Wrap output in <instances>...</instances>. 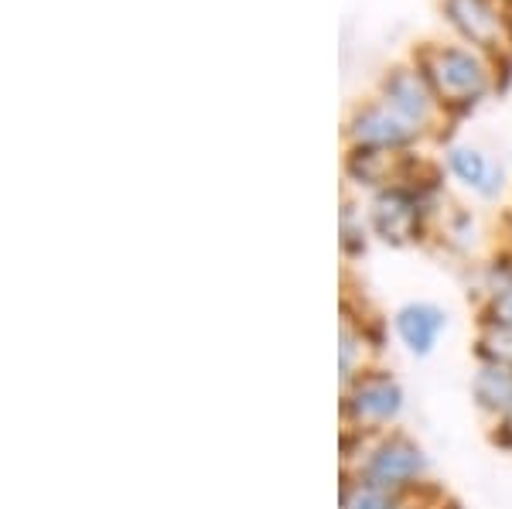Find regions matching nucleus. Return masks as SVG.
Wrapping results in <instances>:
<instances>
[{
  "mask_svg": "<svg viewBox=\"0 0 512 509\" xmlns=\"http://www.w3.org/2000/svg\"><path fill=\"white\" fill-rule=\"evenodd\" d=\"M417 134V127L393 106H373L352 120V137L366 147H400Z\"/></svg>",
  "mask_w": 512,
  "mask_h": 509,
  "instance_id": "obj_3",
  "label": "nucleus"
},
{
  "mask_svg": "<svg viewBox=\"0 0 512 509\" xmlns=\"http://www.w3.org/2000/svg\"><path fill=\"white\" fill-rule=\"evenodd\" d=\"M482 352L489 363L512 369V322H492L482 335Z\"/></svg>",
  "mask_w": 512,
  "mask_h": 509,
  "instance_id": "obj_11",
  "label": "nucleus"
},
{
  "mask_svg": "<svg viewBox=\"0 0 512 509\" xmlns=\"http://www.w3.org/2000/svg\"><path fill=\"white\" fill-rule=\"evenodd\" d=\"M403 407V393L400 387L390 380V376H366V380L355 387L352 400H349V410L359 421H390V417L400 414Z\"/></svg>",
  "mask_w": 512,
  "mask_h": 509,
  "instance_id": "obj_4",
  "label": "nucleus"
},
{
  "mask_svg": "<svg viewBox=\"0 0 512 509\" xmlns=\"http://www.w3.org/2000/svg\"><path fill=\"white\" fill-rule=\"evenodd\" d=\"M352 373H355V339L349 328H345L342 332V383H349Z\"/></svg>",
  "mask_w": 512,
  "mask_h": 509,
  "instance_id": "obj_13",
  "label": "nucleus"
},
{
  "mask_svg": "<svg viewBox=\"0 0 512 509\" xmlns=\"http://www.w3.org/2000/svg\"><path fill=\"white\" fill-rule=\"evenodd\" d=\"M451 168H454V175H458L465 185L489 188V185H485V175H489V168H485V158L478 151H468V147H454V151H451Z\"/></svg>",
  "mask_w": 512,
  "mask_h": 509,
  "instance_id": "obj_12",
  "label": "nucleus"
},
{
  "mask_svg": "<svg viewBox=\"0 0 512 509\" xmlns=\"http://www.w3.org/2000/svg\"><path fill=\"white\" fill-rule=\"evenodd\" d=\"M386 100L400 117H407L414 127L427 120V113H431V103H427V93L424 86L417 82V76H410V72H396V76L386 79Z\"/></svg>",
  "mask_w": 512,
  "mask_h": 509,
  "instance_id": "obj_8",
  "label": "nucleus"
},
{
  "mask_svg": "<svg viewBox=\"0 0 512 509\" xmlns=\"http://www.w3.org/2000/svg\"><path fill=\"white\" fill-rule=\"evenodd\" d=\"M342 509H396V499L390 489H379L373 482L362 479L359 486L342 492Z\"/></svg>",
  "mask_w": 512,
  "mask_h": 509,
  "instance_id": "obj_10",
  "label": "nucleus"
},
{
  "mask_svg": "<svg viewBox=\"0 0 512 509\" xmlns=\"http://www.w3.org/2000/svg\"><path fill=\"white\" fill-rule=\"evenodd\" d=\"M475 397L485 410H495V414H512V369L489 363L482 373L475 376Z\"/></svg>",
  "mask_w": 512,
  "mask_h": 509,
  "instance_id": "obj_9",
  "label": "nucleus"
},
{
  "mask_svg": "<svg viewBox=\"0 0 512 509\" xmlns=\"http://www.w3.org/2000/svg\"><path fill=\"white\" fill-rule=\"evenodd\" d=\"M444 328V315L434 305H407L396 311V332L414 356H427Z\"/></svg>",
  "mask_w": 512,
  "mask_h": 509,
  "instance_id": "obj_6",
  "label": "nucleus"
},
{
  "mask_svg": "<svg viewBox=\"0 0 512 509\" xmlns=\"http://www.w3.org/2000/svg\"><path fill=\"white\" fill-rule=\"evenodd\" d=\"M444 7L461 28V35H468L475 45H492L499 38V21L485 0H444Z\"/></svg>",
  "mask_w": 512,
  "mask_h": 509,
  "instance_id": "obj_7",
  "label": "nucleus"
},
{
  "mask_svg": "<svg viewBox=\"0 0 512 509\" xmlns=\"http://www.w3.org/2000/svg\"><path fill=\"white\" fill-rule=\"evenodd\" d=\"M431 79L437 82L444 96L451 100H478L485 89V72L472 55L461 52V48H444V52L431 55V65H427Z\"/></svg>",
  "mask_w": 512,
  "mask_h": 509,
  "instance_id": "obj_2",
  "label": "nucleus"
},
{
  "mask_svg": "<svg viewBox=\"0 0 512 509\" xmlns=\"http://www.w3.org/2000/svg\"><path fill=\"white\" fill-rule=\"evenodd\" d=\"M424 469H427V462H424V455H420V448L410 445L407 438H393L373 451V458H369V465H366V482L396 492V489L410 486L414 479H420Z\"/></svg>",
  "mask_w": 512,
  "mask_h": 509,
  "instance_id": "obj_1",
  "label": "nucleus"
},
{
  "mask_svg": "<svg viewBox=\"0 0 512 509\" xmlns=\"http://www.w3.org/2000/svg\"><path fill=\"white\" fill-rule=\"evenodd\" d=\"M373 223L386 243H407L417 229V202L400 188L383 192L373 205Z\"/></svg>",
  "mask_w": 512,
  "mask_h": 509,
  "instance_id": "obj_5",
  "label": "nucleus"
}]
</instances>
